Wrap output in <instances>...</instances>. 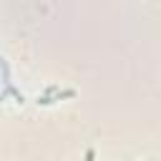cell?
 Listing matches in <instances>:
<instances>
[{"label": "cell", "mask_w": 161, "mask_h": 161, "mask_svg": "<svg viewBox=\"0 0 161 161\" xmlns=\"http://www.w3.org/2000/svg\"><path fill=\"white\" fill-rule=\"evenodd\" d=\"M48 93H53V88H48ZM70 96H75V91H60L58 96H43V98H38V103H53V101H60V98H70Z\"/></svg>", "instance_id": "obj_1"}]
</instances>
